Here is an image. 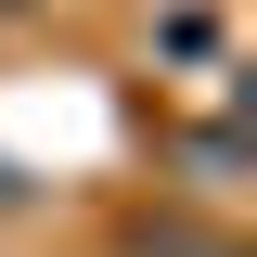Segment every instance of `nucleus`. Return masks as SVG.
Wrapping results in <instances>:
<instances>
[{
    "label": "nucleus",
    "instance_id": "nucleus-1",
    "mask_svg": "<svg viewBox=\"0 0 257 257\" xmlns=\"http://www.w3.org/2000/svg\"><path fill=\"white\" fill-rule=\"evenodd\" d=\"M0 13H39V0H0Z\"/></svg>",
    "mask_w": 257,
    "mask_h": 257
}]
</instances>
